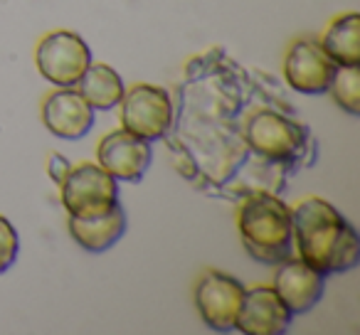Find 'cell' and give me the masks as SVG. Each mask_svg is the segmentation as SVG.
<instances>
[{
    "instance_id": "cell-1",
    "label": "cell",
    "mask_w": 360,
    "mask_h": 335,
    "mask_svg": "<svg viewBox=\"0 0 360 335\" xmlns=\"http://www.w3.org/2000/svg\"><path fill=\"white\" fill-rule=\"evenodd\" d=\"M299 259L323 276L343 274L358 266L360 237L355 227L321 197H306L291 212Z\"/></svg>"
},
{
    "instance_id": "cell-2",
    "label": "cell",
    "mask_w": 360,
    "mask_h": 335,
    "mask_svg": "<svg viewBox=\"0 0 360 335\" xmlns=\"http://www.w3.org/2000/svg\"><path fill=\"white\" fill-rule=\"evenodd\" d=\"M237 230L247 251L262 264H276L291 259L294 251V225L291 210L274 195L247 197L237 210Z\"/></svg>"
},
{
    "instance_id": "cell-3",
    "label": "cell",
    "mask_w": 360,
    "mask_h": 335,
    "mask_svg": "<svg viewBox=\"0 0 360 335\" xmlns=\"http://www.w3.org/2000/svg\"><path fill=\"white\" fill-rule=\"evenodd\" d=\"M119 180L99 163H82L70 168L60 183V200L70 217H96L119 205Z\"/></svg>"
},
{
    "instance_id": "cell-4",
    "label": "cell",
    "mask_w": 360,
    "mask_h": 335,
    "mask_svg": "<svg viewBox=\"0 0 360 335\" xmlns=\"http://www.w3.org/2000/svg\"><path fill=\"white\" fill-rule=\"evenodd\" d=\"M121 126L139 138L160 140L173 126V101L163 86L134 84L124 91L119 101Z\"/></svg>"
},
{
    "instance_id": "cell-5",
    "label": "cell",
    "mask_w": 360,
    "mask_h": 335,
    "mask_svg": "<svg viewBox=\"0 0 360 335\" xmlns=\"http://www.w3.org/2000/svg\"><path fill=\"white\" fill-rule=\"evenodd\" d=\"M37 72L55 86H77L91 65V50L77 32L55 30L37 42Z\"/></svg>"
},
{
    "instance_id": "cell-6",
    "label": "cell",
    "mask_w": 360,
    "mask_h": 335,
    "mask_svg": "<svg viewBox=\"0 0 360 335\" xmlns=\"http://www.w3.org/2000/svg\"><path fill=\"white\" fill-rule=\"evenodd\" d=\"M242 298H245V286L235 276L222 271H205L195 284V308L202 323L215 333L235 330Z\"/></svg>"
},
{
    "instance_id": "cell-7",
    "label": "cell",
    "mask_w": 360,
    "mask_h": 335,
    "mask_svg": "<svg viewBox=\"0 0 360 335\" xmlns=\"http://www.w3.org/2000/svg\"><path fill=\"white\" fill-rule=\"evenodd\" d=\"M304 126L284 114L262 109L247 121L245 138L257 155L266 160H291L304 148Z\"/></svg>"
},
{
    "instance_id": "cell-8",
    "label": "cell",
    "mask_w": 360,
    "mask_h": 335,
    "mask_svg": "<svg viewBox=\"0 0 360 335\" xmlns=\"http://www.w3.org/2000/svg\"><path fill=\"white\" fill-rule=\"evenodd\" d=\"M150 160H153V148L148 140L139 138L126 129L106 133L96 148V163L114 180L139 183L150 168Z\"/></svg>"
},
{
    "instance_id": "cell-9",
    "label": "cell",
    "mask_w": 360,
    "mask_h": 335,
    "mask_svg": "<svg viewBox=\"0 0 360 335\" xmlns=\"http://www.w3.org/2000/svg\"><path fill=\"white\" fill-rule=\"evenodd\" d=\"M335 67L338 65L326 55L321 42L304 37V40L291 42L286 50L284 79L291 89L301 94H326Z\"/></svg>"
},
{
    "instance_id": "cell-10",
    "label": "cell",
    "mask_w": 360,
    "mask_h": 335,
    "mask_svg": "<svg viewBox=\"0 0 360 335\" xmlns=\"http://www.w3.org/2000/svg\"><path fill=\"white\" fill-rule=\"evenodd\" d=\"M42 124L57 138L79 140L94 126V109L75 86H60L42 101Z\"/></svg>"
},
{
    "instance_id": "cell-11",
    "label": "cell",
    "mask_w": 360,
    "mask_h": 335,
    "mask_svg": "<svg viewBox=\"0 0 360 335\" xmlns=\"http://www.w3.org/2000/svg\"><path fill=\"white\" fill-rule=\"evenodd\" d=\"M291 318V310L271 286H255L250 291L245 289L235 330L245 335H281L289 330Z\"/></svg>"
},
{
    "instance_id": "cell-12",
    "label": "cell",
    "mask_w": 360,
    "mask_h": 335,
    "mask_svg": "<svg viewBox=\"0 0 360 335\" xmlns=\"http://www.w3.org/2000/svg\"><path fill=\"white\" fill-rule=\"evenodd\" d=\"M271 289L276 291L284 306L291 310V315L309 313L326 291V276L316 271L301 259H286L279 264L274 274Z\"/></svg>"
},
{
    "instance_id": "cell-13",
    "label": "cell",
    "mask_w": 360,
    "mask_h": 335,
    "mask_svg": "<svg viewBox=\"0 0 360 335\" xmlns=\"http://www.w3.org/2000/svg\"><path fill=\"white\" fill-rule=\"evenodd\" d=\"M70 235L82 249L106 251L126 235V212L121 202L96 217H70Z\"/></svg>"
},
{
    "instance_id": "cell-14",
    "label": "cell",
    "mask_w": 360,
    "mask_h": 335,
    "mask_svg": "<svg viewBox=\"0 0 360 335\" xmlns=\"http://www.w3.org/2000/svg\"><path fill=\"white\" fill-rule=\"evenodd\" d=\"M75 89L84 96L86 104L94 111H111L119 106L126 86L114 67L94 65V62H91L89 70L82 74V79L77 81Z\"/></svg>"
},
{
    "instance_id": "cell-15",
    "label": "cell",
    "mask_w": 360,
    "mask_h": 335,
    "mask_svg": "<svg viewBox=\"0 0 360 335\" xmlns=\"http://www.w3.org/2000/svg\"><path fill=\"white\" fill-rule=\"evenodd\" d=\"M323 52L335 65H360V15L345 13L326 27L321 37Z\"/></svg>"
},
{
    "instance_id": "cell-16",
    "label": "cell",
    "mask_w": 360,
    "mask_h": 335,
    "mask_svg": "<svg viewBox=\"0 0 360 335\" xmlns=\"http://www.w3.org/2000/svg\"><path fill=\"white\" fill-rule=\"evenodd\" d=\"M328 94L343 111L350 116L360 114V67L358 65H338L330 77Z\"/></svg>"
},
{
    "instance_id": "cell-17",
    "label": "cell",
    "mask_w": 360,
    "mask_h": 335,
    "mask_svg": "<svg viewBox=\"0 0 360 335\" xmlns=\"http://www.w3.org/2000/svg\"><path fill=\"white\" fill-rule=\"evenodd\" d=\"M20 251V237L18 230L13 227V222L8 217L0 215V274H6L18 259Z\"/></svg>"
},
{
    "instance_id": "cell-18",
    "label": "cell",
    "mask_w": 360,
    "mask_h": 335,
    "mask_svg": "<svg viewBox=\"0 0 360 335\" xmlns=\"http://www.w3.org/2000/svg\"><path fill=\"white\" fill-rule=\"evenodd\" d=\"M70 160L65 158V155H60V153H52L50 155V165H47V173H50V178L52 180L60 185L62 180H65V176L70 173Z\"/></svg>"
}]
</instances>
